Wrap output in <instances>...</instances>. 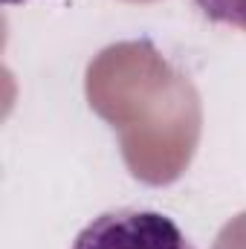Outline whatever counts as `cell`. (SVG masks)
Listing matches in <instances>:
<instances>
[{"instance_id":"2","label":"cell","mask_w":246,"mask_h":249,"mask_svg":"<svg viewBox=\"0 0 246 249\" xmlns=\"http://www.w3.org/2000/svg\"><path fill=\"white\" fill-rule=\"evenodd\" d=\"M194 3L211 23L246 32V0H194Z\"/></svg>"},{"instance_id":"1","label":"cell","mask_w":246,"mask_h":249,"mask_svg":"<svg viewBox=\"0 0 246 249\" xmlns=\"http://www.w3.org/2000/svg\"><path fill=\"white\" fill-rule=\"evenodd\" d=\"M72 249H194L185 232L162 212L113 209L93 217Z\"/></svg>"},{"instance_id":"3","label":"cell","mask_w":246,"mask_h":249,"mask_svg":"<svg viewBox=\"0 0 246 249\" xmlns=\"http://www.w3.org/2000/svg\"><path fill=\"white\" fill-rule=\"evenodd\" d=\"M6 6H18V3H23V0H3Z\"/></svg>"}]
</instances>
